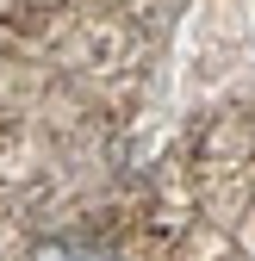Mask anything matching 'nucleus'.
Instances as JSON below:
<instances>
[{
	"instance_id": "nucleus-1",
	"label": "nucleus",
	"mask_w": 255,
	"mask_h": 261,
	"mask_svg": "<svg viewBox=\"0 0 255 261\" xmlns=\"http://www.w3.org/2000/svg\"><path fill=\"white\" fill-rule=\"evenodd\" d=\"M25 261H118V255L93 237H44V243H31Z\"/></svg>"
}]
</instances>
